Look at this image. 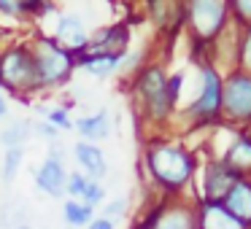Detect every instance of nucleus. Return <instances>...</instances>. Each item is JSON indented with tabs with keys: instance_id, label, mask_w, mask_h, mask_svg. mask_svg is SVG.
Segmentation results:
<instances>
[{
	"instance_id": "nucleus-26",
	"label": "nucleus",
	"mask_w": 251,
	"mask_h": 229,
	"mask_svg": "<svg viewBox=\"0 0 251 229\" xmlns=\"http://www.w3.org/2000/svg\"><path fill=\"white\" fill-rule=\"evenodd\" d=\"M30 130H33V135H38V137H46V140H57V135H60V130H54V127L49 124V121H30Z\"/></svg>"
},
{
	"instance_id": "nucleus-13",
	"label": "nucleus",
	"mask_w": 251,
	"mask_h": 229,
	"mask_svg": "<svg viewBox=\"0 0 251 229\" xmlns=\"http://www.w3.org/2000/svg\"><path fill=\"white\" fill-rule=\"evenodd\" d=\"M122 57L125 54H92V51H84V54L76 57V68L87 70L95 78H108L122 68Z\"/></svg>"
},
{
	"instance_id": "nucleus-9",
	"label": "nucleus",
	"mask_w": 251,
	"mask_h": 229,
	"mask_svg": "<svg viewBox=\"0 0 251 229\" xmlns=\"http://www.w3.org/2000/svg\"><path fill=\"white\" fill-rule=\"evenodd\" d=\"M127 44H130V30L125 24H108V27H100L89 35L87 51H92V54H125Z\"/></svg>"
},
{
	"instance_id": "nucleus-20",
	"label": "nucleus",
	"mask_w": 251,
	"mask_h": 229,
	"mask_svg": "<svg viewBox=\"0 0 251 229\" xmlns=\"http://www.w3.org/2000/svg\"><path fill=\"white\" fill-rule=\"evenodd\" d=\"M38 114H44V119L49 121L54 130H60V132L73 130V121H71V114H68V105H38Z\"/></svg>"
},
{
	"instance_id": "nucleus-17",
	"label": "nucleus",
	"mask_w": 251,
	"mask_h": 229,
	"mask_svg": "<svg viewBox=\"0 0 251 229\" xmlns=\"http://www.w3.org/2000/svg\"><path fill=\"white\" fill-rule=\"evenodd\" d=\"M62 218H65V224L73 229L89 227V221L95 218V207L84 205L81 200H71V197H68V200L62 202Z\"/></svg>"
},
{
	"instance_id": "nucleus-19",
	"label": "nucleus",
	"mask_w": 251,
	"mask_h": 229,
	"mask_svg": "<svg viewBox=\"0 0 251 229\" xmlns=\"http://www.w3.org/2000/svg\"><path fill=\"white\" fill-rule=\"evenodd\" d=\"M146 229H192V218L184 210H168V213H157L149 221Z\"/></svg>"
},
{
	"instance_id": "nucleus-3",
	"label": "nucleus",
	"mask_w": 251,
	"mask_h": 229,
	"mask_svg": "<svg viewBox=\"0 0 251 229\" xmlns=\"http://www.w3.org/2000/svg\"><path fill=\"white\" fill-rule=\"evenodd\" d=\"M146 164L151 175L168 189H181L186 181L192 178L195 162L181 146H170V143H154L146 151Z\"/></svg>"
},
{
	"instance_id": "nucleus-29",
	"label": "nucleus",
	"mask_w": 251,
	"mask_h": 229,
	"mask_svg": "<svg viewBox=\"0 0 251 229\" xmlns=\"http://www.w3.org/2000/svg\"><path fill=\"white\" fill-rule=\"evenodd\" d=\"M0 14L3 17H22L17 0H0Z\"/></svg>"
},
{
	"instance_id": "nucleus-31",
	"label": "nucleus",
	"mask_w": 251,
	"mask_h": 229,
	"mask_svg": "<svg viewBox=\"0 0 251 229\" xmlns=\"http://www.w3.org/2000/svg\"><path fill=\"white\" fill-rule=\"evenodd\" d=\"M6 114H8V103H6V94L0 92V119H6Z\"/></svg>"
},
{
	"instance_id": "nucleus-32",
	"label": "nucleus",
	"mask_w": 251,
	"mask_h": 229,
	"mask_svg": "<svg viewBox=\"0 0 251 229\" xmlns=\"http://www.w3.org/2000/svg\"><path fill=\"white\" fill-rule=\"evenodd\" d=\"M243 57H246V62L251 65V35H249V41H246V51H243Z\"/></svg>"
},
{
	"instance_id": "nucleus-11",
	"label": "nucleus",
	"mask_w": 251,
	"mask_h": 229,
	"mask_svg": "<svg viewBox=\"0 0 251 229\" xmlns=\"http://www.w3.org/2000/svg\"><path fill=\"white\" fill-rule=\"evenodd\" d=\"M73 157H76L78 167L87 178L95 181H103L105 173H108V162H105V154L98 143H89V140H78L73 143Z\"/></svg>"
},
{
	"instance_id": "nucleus-10",
	"label": "nucleus",
	"mask_w": 251,
	"mask_h": 229,
	"mask_svg": "<svg viewBox=\"0 0 251 229\" xmlns=\"http://www.w3.org/2000/svg\"><path fill=\"white\" fill-rule=\"evenodd\" d=\"M222 108V78L213 68H202V89H200V97L192 103V114L202 116H213L216 111Z\"/></svg>"
},
{
	"instance_id": "nucleus-18",
	"label": "nucleus",
	"mask_w": 251,
	"mask_h": 229,
	"mask_svg": "<svg viewBox=\"0 0 251 229\" xmlns=\"http://www.w3.org/2000/svg\"><path fill=\"white\" fill-rule=\"evenodd\" d=\"M30 137H33V130H30L27 119L11 121L6 130H0V143H3V148H25Z\"/></svg>"
},
{
	"instance_id": "nucleus-24",
	"label": "nucleus",
	"mask_w": 251,
	"mask_h": 229,
	"mask_svg": "<svg viewBox=\"0 0 251 229\" xmlns=\"http://www.w3.org/2000/svg\"><path fill=\"white\" fill-rule=\"evenodd\" d=\"M103 197H105V186L100 183V181L89 178L87 181V189H84V194H81V202H84V205H89V207H98L100 202H103Z\"/></svg>"
},
{
	"instance_id": "nucleus-4",
	"label": "nucleus",
	"mask_w": 251,
	"mask_h": 229,
	"mask_svg": "<svg viewBox=\"0 0 251 229\" xmlns=\"http://www.w3.org/2000/svg\"><path fill=\"white\" fill-rule=\"evenodd\" d=\"M138 94H141L143 105H146L151 119H165L173 108V100L168 94V78H165L162 68L151 65L138 76Z\"/></svg>"
},
{
	"instance_id": "nucleus-12",
	"label": "nucleus",
	"mask_w": 251,
	"mask_h": 229,
	"mask_svg": "<svg viewBox=\"0 0 251 229\" xmlns=\"http://www.w3.org/2000/svg\"><path fill=\"white\" fill-rule=\"evenodd\" d=\"M235 181H238V170H232L227 162H213L211 167H208V200L211 202H219L227 197V191L235 186Z\"/></svg>"
},
{
	"instance_id": "nucleus-33",
	"label": "nucleus",
	"mask_w": 251,
	"mask_h": 229,
	"mask_svg": "<svg viewBox=\"0 0 251 229\" xmlns=\"http://www.w3.org/2000/svg\"><path fill=\"white\" fill-rule=\"evenodd\" d=\"M14 229H30V224H19V227H14Z\"/></svg>"
},
{
	"instance_id": "nucleus-21",
	"label": "nucleus",
	"mask_w": 251,
	"mask_h": 229,
	"mask_svg": "<svg viewBox=\"0 0 251 229\" xmlns=\"http://www.w3.org/2000/svg\"><path fill=\"white\" fill-rule=\"evenodd\" d=\"M22 162H25V148H6V154H3V167H0V178L6 181V183H11V181L17 178Z\"/></svg>"
},
{
	"instance_id": "nucleus-15",
	"label": "nucleus",
	"mask_w": 251,
	"mask_h": 229,
	"mask_svg": "<svg viewBox=\"0 0 251 229\" xmlns=\"http://www.w3.org/2000/svg\"><path fill=\"white\" fill-rule=\"evenodd\" d=\"M224 210L232 213L240 224L251 221V183L246 181H235V186L227 191V197L222 200Z\"/></svg>"
},
{
	"instance_id": "nucleus-22",
	"label": "nucleus",
	"mask_w": 251,
	"mask_h": 229,
	"mask_svg": "<svg viewBox=\"0 0 251 229\" xmlns=\"http://www.w3.org/2000/svg\"><path fill=\"white\" fill-rule=\"evenodd\" d=\"M227 164H229L232 170H246V167H251V140H246V137L235 140V146L229 148Z\"/></svg>"
},
{
	"instance_id": "nucleus-23",
	"label": "nucleus",
	"mask_w": 251,
	"mask_h": 229,
	"mask_svg": "<svg viewBox=\"0 0 251 229\" xmlns=\"http://www.w3.org/2000/svg\"><path fill=\"white\" fill-rule=\"evenodd\" d=\"M87 175L81 173V170H73V173H68V181H65V197H71V200H81L84 189H87Z\"/></svg>"
},
{
	"instance_id": "nucleus-1",
	"label": "nucleus",
	"mask_w": 251,
	"mask_h": 229,
	"mask_svg": "<svg viewBox=\"0 0 251 229\" xmlns=\"http://www.w3.org/2000/svg\"><path fill=\"white\" fill-rule=\"evenodd\" d=\"M0 89H6L14 97H22L25 103L27 97L44 92L33 51L27 44H11L0 51Z\"/></svg>"
},
{
	"instance_id": "nucleus-2",
	"label": "nucleus",
	"mask_w": 251,
	"mask_h": 229,
	"mask_svg": "<svg viewBox=\"0 0 251 229\" xmlns=\"http://www.w3.org/2000/svg\"><path fill=\"white\" fill-rule=\"evenodd\" d=\"M30 51H33L35 68H38V78H41V89H60L68 87L73 78L76 68V57L71 51H65L57 44L51 35H33L27 41Z\"/></svg>"
},
{
	"instance_id": "nucleus-14",
	"label": "nucleus",
	"mask_w": 251,
	"mask_h": 229,
	"mask_svg": "<svg viewBox=\"0 0 251 229\" xmlns=\"http://www.w3.org/2000/svg\"><path fill=\"white\" fill-rule=\"evenodd\" d=\"M76 132L89 143H98V140H105L111 135V114L108 111H98V114H89V116H81V119L73 121Z\"/></svg>"
},
{
	"instance_id": "nucleus-5",
	"label": "nucleus",
	"mask_w": 251,
	"mask_h": 229,
	"mask_svg": "<svg viewBox=\"0 0 251 229\" xmlns=\"http://www.w3.org/2000/svg\"><path fill=\"white\" fill-rule=\"evenodd\" d=\"M186 19L200 41L216 38L227 19V0H189Z\"/></svg>"
},
{
	"instance_id": "nucleus-25",
	"label": "nucleus",
	"mask_w": 251,
	"mask_h": 229,
	"mask_svg": "<svg viewBox=\"0 0 251 229\" xmlns=\"http://www.w3.org/2000/svg\"><path fill=\"white\" fill-rule=\"evenodd\" d=\"M125 213H127V197H116V200L105 202V207H103V216H105V218H111V221L122 218Z\"/></svg>"
},
{
	"instance_id": "nucleus-28",
	"label": "nucleus",
	"mask_w": 251,
	"mask_h": 229,
	"mask_svg": "<svg viewBox=\"0 0 251 229\" xmlns=\"http://www.w3.org/2000/svg\"><path fill=\"white\" fill-rule=\"evenodd\" d=\"M232 11L238 14L240 22H249L251 24V0H229Z\"/></svg>"
},
{
	"instance_id": "nucleus-6",
	"label": "nucleus",
	"mask_w": 251,
	"mask_h": 229,
	"mask_svg": "<svg viewBox=\"0 0 251 229\" xmlns=\"http://www.w3.org/2000/svg\"><path fill=\"white\" fill-rule=\"evenodd\" d=\"M51 38H54L65 51H71L73 57H78V54H84L87 46H89V30H87V24H84V19L78 17V14H60Z\"/></svg>"
},
{
	"instance_id": "nucleus-30",
	"label": "nucleus",
	"mask_w": 251,
	"mask_h": 229,
	"mask_svg": "<svg viewBox=\"0 0 251 229\" xmlns=\"http://www.w3.org/2000/svg\"><path fill=\"white\" fill-rule=\"evenodd\" d=\"M87 229H116V221H111V218L100 216V218H92Z\"/></svg>"
},
{
	"instance_id": "nucleus-16",
	"label": "nucleus",
	"mask_w": 251,
	"mask_h": 229,
	"mask_svg": "<svg viewBox=\"0 0 251 229\" xmlns=\"http://www.w3.org/2000/svg\"><path fill=\"white\" fill-rule=\"evenodd\" d=\"M200 229H243V224L224 210L222 202H205L202 205V227Z\"/></svg>"
},
{
	"instance_id": "nucleus-27",
	"label": "nucleus",
	"mask_w": 251,
	"mask_h": 229,
	"mask_svg": "<svg viewBox=\"0 0 251 229\" xmlns=\"http://www.w3.org/2000/svg\"><path fill=\"white\" fill-rule=\"evenodd\" d=\"M22 14H41L49 8V0H17Z\"/></svg>"
},
{
	"instance_id": "nucleus-7",
	"label": "nucleus",
	"mask_w": 251,
	"mask_h": 229,
	"mask_svg": "<svg viewBox=\"0 0 251 229\" xmlns=\"http://www.w3.org/2000/svg\"><path fill=\"white\" fill-rule=\"evenodd\" d=\"M222 108L232 119H249L251 116V76H229L222 87Z\"/></svg>"
},
{
	"instance_id": "nucleus-8",
	"label": "nucleus",
	"mask_w": 251,
	"mask_h": 229,
	"mask_svg": "<svg viewBox=\"0 0 251 229\" xmlns=\"http://www.w3.org/2000/svg\"><path fill=\"white\" fill-rule=\"evenodd\" d=\"M65 181H68L65 157H51V154H46L41 167L35 170V186H38V191L54 197V200H62L65 197Z\"/></svg>"
}]
</instances>
